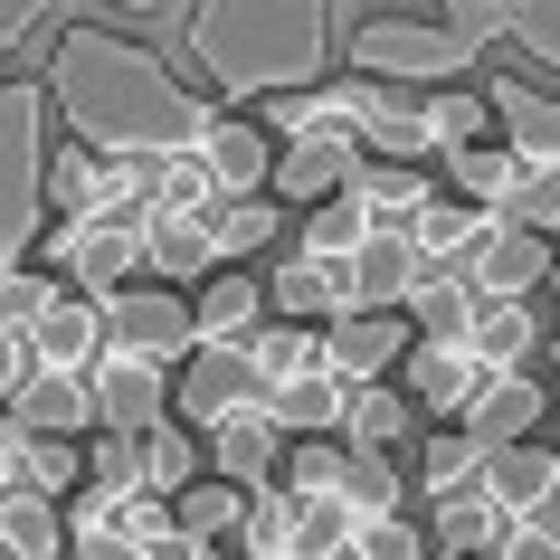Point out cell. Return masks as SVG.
Listing matches in <instances>:
<instances>
[{
    "instance_id": "14",
    "label": "cell",
    "mask_w": 560,
    "mask_h": 560,
    "mask_svg": "<svg viewBox=\"0 0 560 560\" xmlns=\"http://www.w3.org/2000/svg\"><path fill=\"white\" fill-rule=\"evenodd\" d=\"M352 399H361V389L324 361V371H304V381H276V389H266V418H276L285 438H342Z\"/></svg>"
},
{
    "instance_id": "13",
    "label": "cell",
    "mask_w": 560,
    "mask_h": 560,
    "mask_svg": "<svg viewBox=\"0 0 560 560\" xmlns=\"http://www.w3.org/2000/svg\"><path fill=\"white\" fill-rule=\"evenodd\" d=\"M428 532H438L446 560H503L513 541H523V523H513L485 485H475V494H456V503H428Z\"/></svg>"
},
{
    "instance_id": "15",
    "label": "cell",
    "mask_w": 560,
    "mask_h": 560,
    "mask_svg": "<svg viewBox=\"0 0 560 560\" xmlns=\"http://www.w3.org/2000/svg\"><path fill=\"white\" fill-rule=\"evenodd\" d=\"M409 342H418L409 314H352V324H332V332H324V361H332L352 389H371L389 361H409Z\"/></svg>"
},
{
    "instance_id": "4",
    "label": "cell",
    "mask_w": 560,
    "mask_h": 560,
    "mask_svg": "<svg viewBox=\"0 0 560 560\" xmlns=\"http://www.w3.org/2000/svg\"><path fill=\"white\" fill-rule=\"evenodd\" d=\"M456 276L475 285V304H532V295H541V285L560 276V237L494 219V229H485V247H475V257L456 266Z\"/></svg>"
},
{
    "instance_id": "6",
    "label": "cell",
    "mask_w": 560,
    "mask_h": 560,
    "mask_svg": "<svg viewBox=\"0 0 560 560\" xmlns=\"http://www.w3.org/2000/svg\"><path fill=\"white\" fill-rule=\"evenodd\" d=\"M485 381H494V371H485L466 342H438V332H418L409 361H399V389H409L418 418H438V428H466V409H475Z\"/></svg>"
},
{
    "instance_id": "1",
    "label": "cell",
    "mask_w": 560,
    "mask_h": 560,
    "mask_svg": "<svg viewBox=\"0 0 560 560\" xmlns=\"http://www.w3.org/2000/svg\"><path fill=\"white\" fill-rule=\"evenodd\" d=\"M38 77H48V105H58L67 143L95 152V162H143V172L190 162L200 133L229 115L209 86L172 77L162 48L115 38V30H58V48H48Z\"/></svg>"
},
{
    "instance_id": "22",
    "label": "cell",
    "mask_w": 560,
    "mask_h": 560,
    "mask_svg": "<svg viewBox=\"0 0 560 560\" xmlns=\"http://www.w3.org/2000/svg\"><path fill=\"white\" fill-rule=\"evenodd\" d=\"M485 95H494V115L513 124V143H560V95L523 86V77H485Z\"/></svg>"
},
{
    "instance_id": "25",
    "label": "cell",
    "mask_w": 560,
    "mask_h": 560,
    "mask_svg": "<svg viewBox=\"0 0 560 560\" xmlns=\"http://www.w3.org/2000/svg\"><path fill=\"white\" fill-rule=\"evenodd\" d=\"M105 10H124V20H180V0H105Z\"/></svg>"
},
{
    "instance_id": "16",
    "label": "cell",
    "mask_w": 560,
    "mask_h": 560,
    "mask_svg": "<svg viewBox=\"0 0 560 560\" xmlns=\"http://www.w3.org/2000/svg\"><path fill=\"white\" fill-rule=\"evenodd\" d=\"M551 332L532 324V304H475V324H466V352L485 361V371H532V352H541Z\"/></svg>"
},
{
    "instance_id": "2",
    "label": "cell",
    "mask_w": 560,
    "mask_h": 560,
    "mask_svg": "<svg viewBox=\"0 0 560 560\" xmlns=\"http://www.w3.org/2000/svg\"><path fill=\"white\" fill-rule=\"evenodd\" d=\"M180 58L229 115L332 86V0H190Z\"/></svg>"
},
{
    "instance_id": "18",
    "label": "cell",
    "mask_w": 560,
    "mask_h": 560,
    "mask_svg": "<svg viewBox=\"0 0 560 560\" xmlns=\"http://www.w3.org/2000/svg\"><path fill=\"white\" fill-rule=\"evenodd\" d=\"M247 513H257V494L247 485H229V475H209V485H190V494L172 503V523H180V541L190 551H209V541H247Z\"/></svg>"
},
{
    "instance_id": "24",
    "label": "cell",
    "mask_w": 560,
    "mask_h": 560,
    "mask_svg": "<svg viewBox=\"0 0 560 560\" xmlns=\"http://www.w3.org/2000/svg\"><path fill=\"white\" fill-rule=\"evenodd\" d=\"M38 381V361H30V332H10L0 324V409H20V389Z\"/></svg>"
},
{
    "instance_id": "28",
    "label": "cell",
    "mask_w": 560,
    "mask_h": 560,
    "mask_svg": "<svg viewBox=\"0 0 560 560\" xmlns=\"http://www.w3.org/2000/svg\"><path fill=\"white\" fill-rule=\"evenodd\" d=\"M438 560H446V551H438Z\"/></svg>"
},
{
    "instance_id": "9",
    "label": "cell",
    "mask_w": 560,
    "mask_h": 560,
    "mask_svg": "<svg viewBox=\"0 0 560 560\" xmlns=\"http://www.w3.org/2000/svg\"><path fill=\"white\" fill-rule=\"evenodd\" d=\"M456 38H466L475 58H485V38H503V48H523L532 67L560 77V0H475L466 20H456Z\"/></svg>"
},
{
    "instance_id": "19",
    "label": "cell",
    "mask_w": 560,
    "mask_h": 560,
    "mask_svg": "<svg viewBox=\"0 0 560 560\" xmlns=\"http://www.w3.org/2000/svg\"><path fill=\"white\" fill-rule=\"evenodd\" d=\"M485 485V446L466 438V428H428L418 438V503H456Z\"/></svg>"
},
{
    "instance_id": "23",
    "label": "cell",
    "mask_w": 560,
    "mask_h": 560,
    "mask_svg": "<svg viewBox=\"0 0 560 560\" xmlns=\"http://www.w3.org/2000/svg\"><path fill=\"white\" fill-rule=\"evenodd\" d=\"M30 456H38V438H30V428H20L10 409H0V503H10V494H30Z\"/></svg>"
},
{
    "instance_id": "3",
    "label": "cell",
    "mask_w": 560,
    "mask_h": 560,
    "mask_svg": "<svg viewBox=\"0 0 560 560\" xmlns=\"http://www.w3.org/2000/svg\"><path fill=\"white\" fill-rule=\"evenodd\" d=\"M58 20V0H0V266H30L48 237V162H58V105L48 77H10L20 48Z\"/></svg>"
},
{
    "instance_id": "7",
    "label": "cell",
    "mask_w": 560,
    "mask_h": 560,
    "mask_svg": "<svg viewBox=\"0 0 560 560\" xmlns=\"http://www.w3.org/2000/svg\"><path fill=\"white\" fill-rule=\"evenodd\" d=\"M115 352V324H105V304L58 285V304L30 324V361L38 371H58V381H95V361Z\"/></svg>"
},
{
    "instance_id": "27",
    "label": "cell",
    "mask_w": 560,
    "mask_h": 560,
    "mask_svg": "<svg viewBox=\"0 0 560 560\" xmlns=\"http://www.w3.org/2000/svg\"><path fill=\"white\" fill-rule=\"evenodd\" d=\"M541 352H551V371H560V324H551V342H541Z\"/></svg>"
},
{
    "instance_id": "10",
    "label": "cell",
    "mask_w": 560,
    "mask_h": 560,
    "mask_svg": "<svg viewBox=\"0 0 560 560\" xmlns=\"http://www.w3.org/2000/svg\"><path fill=\"white\" fill-rule=\"evenodd\" d=\"M551 409H560V399H551L541 381H532V371H503V381H485V389H475L466 438L485 446V456H503V446H532V428H541Z\"/></svg>"
},
{
    "instance_id": "26",
    "label": "cell",
    "mask_w": 560,
    "mask_h": 560,
    "mask_svg": "<svg viewBox=\"0 0 560 560\" xmlns=\"http://www.w3.org/2000/svg\"><path fill=\"white\" fill-rule=\"evenodd\" d=\"M389 10H399V0H389ZM418 10H438V20H446V30H456V20H466V10H475V0H418Z\"/></svg>"
},
{
    "instance_id": "8",
    "label": "cell",
    "mask_w": 560,
    "mask_h": 560,
    "mask_svg": "<svg viewBox=\"0 0 560 560\" xmlns=\"http://www.w3.org/2000/svg\"><path fill=\"white\" fill-rule=\"evenodd\" d=\"M190 324H200V352H247V342L276 324L266 276H257V266H219L200 295H190Z\"/></svg>"
},
{
    "instance_id": "21",
    "label": "cell",
    "mask_w": 560,
    "mask_h": 560,
    "mask_svg": "<svg viewBox=\"0 0 560 560\" xmlns=\"http://www.w3.org/2000/svg\"><path fill=\"white\" fill-rule=\"evenodd\" d=\"M143 485H152L162 503H180L190 485H200V446H190V428H180V418L143 438Z\"/></svg>"
},
{
    "instance_id": "5",
    "label": "cell",
    "mask_w": 560,
    "mask_h": 560,
    "mask_svg": "<svg viewBox=\"0 0 560 560\" xmlns=\"http://www.w3.org/2000/svg\"><path fill=\"white\" fill-rule=\"evenodd\" d=\"M172 381L180 371H162V361L143 352H105L95 361V428L105 438H152V428H172Z\"/></svg>"
},
{
    "instance_id": "17",
    "label": "cell",
    "mask_w": 560,
    "mask_h": 560,
    "mask_svg": "<svg viewBox=\"0 0 560 560\" xmlns=\"http://www.w3.org/2000/svg\"><path fill=\"white\" fill-rule=\"evenodd\" d=\"M409 428H418V399H409L399 381H371V389L352 399V418H342V446H352V456H399Z\"/></svg>"
},
{
    "instance_id": "12",
    "label": "cell",
    "mask_w": 560,
    "mask_h": 560,
    "mask_svg": "<svg viewBox=\"0 0 560 560\" xmlns=\"http://www.w3.org/2000/svg\"><path fill=\"white\" fill-rule=\"evenodd\" d=\"M285 456H295V438H285V428H276L266 409L229 418V428H209V466L229 475V485H247V494L285 485Z\"/></svg>"
},
{
    "instance_id": "11",
    "label": "cell",
    "mask_w": 560,
    "mask_h": 560,
    "mask_svg": "<svg viewBox=\"0 0 560 560\" xmlns=\"http://www.w3.org/2000/svg\"><path fill=\"white\" fill-rule=\"evenodd\" d=\"M485 494L503 503V513H513V523H551L560 513V446H503V456H485Z\"/></svg>"
},
{
    "instance_id": "20",
    "label": "cell",
    "mask_w": 560,
    "mask_h": 560,
    "mask_svg": "<svg viewBox=\"0 0 560 560\" xmlns=\"http://www.w3.org/2000/svg\"><path fill=\"white\" fill-rule=\"evenodd\" d=\"M20 428H30V438H86L95 428V381H58V371H38L30 389H20Z\"/></svg>"
}]
</instances>
